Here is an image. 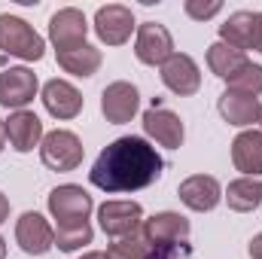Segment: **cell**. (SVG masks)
<instances>
[{"label": "cell", "mask_w": 262, "mask_h": 259, "mask_svg": "<svg viewBox=\"0 0 262 259\" xmlns=\"http://www.w3.org/2000/svg\"><path fill=\"white\" fill-rule=\"evenodd\" d=\"M37 95V73L28 67H9L0 73V107L25 110Z\"/></svg>", "instance_id": "cell-10"}, {"label": "cell", "mask_w": 262, "mask_h": 259, "mask_svg": "<svg viewBox=\"0 0 262 259\" xmlns=\"http://www.w3.org/2000/svg\"><path fill=\"white\" fill-rule=\"evenodd\" d=\"M143 131L156 143H162L168 149H180L183 146V137H186V128H183L180 116L174 110H168V107H149L143 113Z\"/></svg>", "instance_id": "cell-12"}, {"label": "cell", "mask_w": 262, "mask_h": 259, "mask_svg": "<svg viewBox=\"0 0 262 259\" xmlns=\"http://www.w3.org/2000/svg\"><path fill=\"white\" fill-rule=\"evenodd\" d=\"M6 137L12 143V149L18 153H31L40 140H43V122L28 113V110H15L9 119H6Z\"/></svg>", "instance_id": "cell-18"}, {"label": "cell", "mask_w": 262, "mask_h": 259, "mask_svg": "<svg viewBox=\"0 0 262 259\" xmlns=\"http://www.w3.org/2000/svg\"><path fill=\"white\" fill-rule=\"evenodd\" d=\"M253 49L262 52V12H256V31H253Z\"/></svg>", "instance_id": "cell-29"}, {"label": "cell", "mask_w": 262, "mask_h": 259, "mask_svg": "<svg viewBox=\"0 0 262 259\" xmlns=\"http://www.w3.org/2000/svg\"><path fill=\"white\" fill-rule=\"evenodd\" d=\"M226 201L232 210L238 213H250L262 204V180L253 177H241V180H232L229 189H226Z\"/></svg>", "instance_id": "cell-21"}, {"label": "cell", "mask_w": 262, "mask_h": 259, "mask_svg": "<svg viewBox=\"0 0 262 259\" xmlns=\"http://www.w3.org/2000/svg\"><path fill=\"white\" fill-rule=\"evenodd\" d=\"M140 235L152 244V247H165V244H180L189 238V220L174 213V210H165V213H156L152 220H146L140 226Z\"/></svg>", "instance_id": "cell-14"}, {"label": "cell", "mask_w": 262, "mask_h": 259, "mask_svg": "<svg viewBox=\"0 0 262 259\" xmlns=\"http://www.w3.org/2000/svg\"><path fill=\"white\" fill-rule=\"evenodd\" d=\"M95 31L101 37V43L122 46V43H128L131 31H134V12L122 3H107L95 12Z\"/></svg>", "instance_id": "cell-7"}, {"label": "cell", "mask_w": 262, "mask_h": 259, "mask_svg": "<svg viewBox=\"0 0 262 259\" xmlns=\"http://www.w3.org/2000/svg\"><path fill=\"white\" fill-rule=\"evenodd\" d=\"M220 9H223V3H220V0H210V3H201V0H186V15H189V18H198V21L213 18Z\"/></svg>", "instance_id": "cell-27"}, {"label": "cell", "mask_w": 262, "mask_h": 259, "mask_svg": "<svg viewBox=\"0 0 262 259\" xmlns=\"http://www.w3.org/2000/svg\"><path fill=\"white\" fill-rule=\"evenodd\" d=\"M259 122H262V113H259Z\"/></svg>", "instance_id": "cell-35"}, {"label": "cell", "mask_w": 262, "mask_h": 259, "mask_svg": "<svg viewBox=\"0 0 262 259\" xmlns=\"http://www.w3.org/2000/svg\"><path fill=\"white\" fill-rule=\"evenodd\" d=\"M162 82H165L174 95L189 98V95H195L198 89H201V70H198V64L189 55L174 52V55L162 64Z\"/></svg>", "instance_id": "cell-13"}, {"label": "cell", "mask_w": 262, "mask_h": 259, "mask_svg": "<svg viewBox=\"0 0 262 259\" xmlns=\"http://www.w3.org/2000/svg\"><path fill=\"white\" fill-rule=\"evenodd\" d=\"M232 162L247 177L262 174V131H241L232 140Z\"/></svg>", "instance_id": "cell-19"}, {"label": "cell", "mask_w": 262, "mask_h": 259, "mask_svg": "<svg viewBox=\"0 0 262 259\" xmlns=\"http://www.w3.org/2000/svg\"><path fill=\"white\" fill-rule=\"evenodd\" d=\"M216 107H220V116L229 125H238V128L259 122V113H262V104L253 95H241V92H229V89L220 95Z\"/></svg>", "instance_id": "cell-17"}, {"label": "cell", "mask_w": 262, "mask_h": 259, "mask_svg": "<svg viewBox=\"0 0 262 259\" xmlns=\"http://www.w3.org/2000/svg\"><path fill=\"white\" fill-rule=\"evenodd\" d=\"M247 250H250V256H253V259H262V232L250 241V247H247Z\"/></svg>", "instance_id": "cell-30"}, {"label": "cell", "mask_w": 262, "mask_h": 259, "mask_svg": "<svg viewBox=\"0 0 262 259\" xmlns=\"http://www.w3.org/2000/svg\"><path fill=\"white\" fill-rule=\"evenodd\" d=\"M162 156L143 137L113 140L89 171V180L101 192H137L162 177Z\"/></svg>", "instance_id": "cell-1"}, {"label": "cell", "mask_w": 262, "mask_h": 259, "mask_svg": "<svg viewBox=\"0 0 262 259\" xmlns=\"http://www.w3.org/2000/svg\"><path fill=\"white\" fill-rule=\"evenodd\" d=\"M98 220L110 238H128L140 229L143 207L137 201H104L98 210Z\"/></svg>", "instance_id": "cell-8"}, {"label": "cell", "mask_w": 262, "mask_h": 259, "mask_svg": "<svg viewBox=\"0 0 262 259\" xmlns=\"http://www.w3.org/2000/svg\"><path fill=\"white\" fill-rule=\"evenodd\" d=\"M79 259H107V253H98L95 250V253H85V256H79Z\"/></svg>", "instance_id": "cell-33"}, {"label": "cell", "mask_w": 262, "mask_h": 259, "mask_svg": "<svg viewBox=\"0 0 262 259\" xmlns=\"http://www.w3.org/2000/svg\"><path fill=\"white\" fill-rule=\"evenodd\" d=\"M6 217H9V201H6V195L0 192V223H6Z\"/></svg>", "instance_id": "cell-31"}, {"label": "cell", "mask_w": 262, "mask_h": 259, "mask_svg": "<svg viewBox=\"0 0 262 259\" xmlns=\"http://www.w3.org/2000/svg\"><path fill=\"white\" fill-rule=\"evenodd\" d=\"M134 55L137 61L143 64H165L171 55H174V40L168 34L165 25H156V21H143L137 28V40H134Z\"/></svg>", "instance_id": "cell-5"}, {"label": "cell", "mask_w": 262, "mask_h": 259, "mask_svg": "<svg viewBox=\"0 0 262 259\" xmlns=\"http://www.w3.org/2000/svg\"><path fill=\"white\" fill-rule=\"evenodd\" d=\"M15 241H18V247H21L25 253L43 256V253H49V250L55 247V229L46 223V217L28 210V213H21L18 223H15Z\"/></svg>", "instance_id": "cell-6"}, {"label": "cell", "mask_w": 262, "mask_h": 259, "mask_svg": "<svg viewBox=\"0 0 262 259\" xmlns=\"http://www.w3.org/2000/svg\"><path fill=\"white\" fill-rule=\"evenodd\" d=\"M43 107L55 119H73L82 110V95L67 79H49L43 85Z\"/></svg>", "instance_id": "cell-16"}, {"label": "cell", "mask_w": 262, "mask_h": 259, "mask_svg": "<svg viewBox=\"0 0 262 259\" xmlns=\"http://www.w3.org/2000/svg\"><path fill=\"white\" fill-rule=\"evenodd\" d=\"M3 146H6V122L0 119V153H3Z\"/></svg>", "instance_id": "cell-32"}, {"label": "cell", "mask_w": 262, "mask_h": 259, "mask_svg": "<svg viewBox=\"0 0 262 259\" xmlns=\"http://www.w3.org/2000/svg\"><path fill=\"white\" fill-rule=\"evenodd\" d=\"M177 195H180V201H183L189 210L204 213V210H213V207L220 204L223 189H220L216 177H210V174H192V177H186V180L180 183Z\"/></svg>", "instance_id": "cell-15"}, {"label": "cell", "mask_w": 262, "mask_h": 259, "mask_svg": "<svg viewBox=\"0 0 262 259\" xmlns=\"http://www.w3.org/2000/svg\"><path fill=\"white\" fill-rule=\"evenodd\" d=\"M253 31H256V12L238 9L226 18V25H220V43H226L238 52L253 49Z\"/></svg>", "instance_id": "cell-20"}, {"label": "cell", "mask_w": 262, "mask_h": 259, "mask_svg": "<svg viewBox=\"0 0 262 259\" xmlns=\"http://www.w3.org/2000/svg\"><path fill=\"white\" fill-rule=\"evenodd\" d=\"M244 64H247L244 52H238V49H232V46H226V43H213V46L207 49V67H210L220 79H232Z\"/></svg>", "instance_id": "cell-23"}, {"label": "cell", "mask_w": 262, "mask_h": 259, "mask_svg": "<svg viewBox=\"0 0 262 259\" xmlns=\"http://www.w3.org/2000/svg\"><path fill=\"white\" fill-rule=\"evenodd\" d=\"M82 143L73 131H49L40 140V159L52 171H73L82 165Z\"/></svg>", "instance_id": "cell-3"}, {"label": "cell", "mask_w": 262, "mask_h": 259, "mask_svg": "<svg viewBox=\"0 0 262 259\" xmlns=\"http://www.w3.org/2000/svg\"><path fill=\"white\" fill-rule=\"evenodd\" d=\"M85 34H89V21L79 9L67 6L58 9L52 18H49V40L55 43V52H67V49H76L85 43Z\"/></svg>", "instance_id": "cell-9"}, {"label": "cell", "mask_w": 262, "mask_h": 259, "mask_svg": "<svg viewBox=\"0 0 262 259\" xmlns=\"http://www.w3.org/2000/svg\"><path fill=\"white\" fill-rule=\"evenodd\" d=\"M55 244L58 250H79L82 244H92V226L89 223H79V226H58L55 229Z\"/></svg>", "instance_id": "cell-26"}, {"label": "cell", "mask_w": 262, "mask_h": 259, "mask_svg": "<svg viewBox=\"0 0 262 259\" xmlns=\"http://www.w3.org/2000/svg\"><path fill=\"white\" fill-rule=\"evenodd\" d=\"M183 256H189L186 241H180V244H165V247H152V253H149V259H183Z\"/></svg>", "instance_id": "cell-28"}, {"label": "cell", "mask_w": 262, "mask_h": 259, "mask_svg": "<svg viewBox=\"0 0 262 259\" xmlns=\"http://www.w3.org/2000/svg\"><path fill=\"white\" fill-rule=\"evenodd\" d=\"M0 259H6V241L0 238Z\"/></svg>", "instance_id": "cell-34"}, {"label": "cell", "mask_w": 262, "mask_h": 259, "mask_svg": "<svg viewBox=\"0 0 262 259\" xmlns=\"http://www.w3.org/2000/svg\"><path fill=\"white\" fill-rule=\"evenodd\" d=\"M229 82V92H241V95H262V67L259 64H247L241 67L232 79H226Z\"/></svg>", "instance_id": "cell-25"}, {"label": "cell", "mask_w": 262, "mask_h": 259, "mask_svg": "<svg viewBox=\"0 0 262 259\" xmlns=\"http://www.w3.org/2000/svg\"><path fill=\"white\" fill-rule=\"evenodd\" d=\"M55 55H58V64L64 67L67 73H73V76H92L104 61L101 49H95L89 43H82L76 49H67V52H55Z\"/></svg>", "instance_id": "cell-22"}, {"label": "cell", "mask_w": 262, "mask_h": 259, "mask_svg": "<svg viewBox=\"0 0 262 259\" xmlns=\"http://www.w3.org/2000/svg\"><path fill=\"white\" fill-rule=\"evenodd\" d=\"M137 104H140V95L131 82H110L101 95V113L107 122L113 125H125L131 122V116L137 113Z\"/></svg>", "instance_id": "cell-11"}, {"label": "cell", "mask_w": 262, "mask_h": 259, "mask_svg": "<svg viewBox=\"0 0 262 259\" xmlns=\"http://www.w3.org/2000/svg\"><path fill=\"white\" fill-rule=\"evenodd\" d=\"M92 195L85 192L82 186H58L49 192V210L52 217L58 220V226H79V223H89V213H92Z\"/></svg>", "instance_id": "cell-4"}, {"label": "cell", "mask_w": 262, "mask_h": 259, "mask_svg": "<svg viewBox=\"0 0 262 259\" xmlns=\"http://www.w3.org/2000/svg\"><path fill=\"white\" fill-rule=\"evenodd\" d=\"M149 253H152V244L140 232H134L128 238H119L116 244H110L107 259H149Z\"/></svg>", "instance_id": "cell-24"}, {"label": "cell", "mask_w": 262, "mask_h": 259, "mask_svg": "<svg viewBox=\"0 0 262 259\" xmlns=\"http://www.w3.org/2000/svg\"><path fill=\"white\" fill-rule=\"evenodd\" d=\"M0 52L15 55L21 61H40L46 46H43V37L25 18L0 15Z\"/></svg>", "instance_id": "cell-2"}]
</instances>
